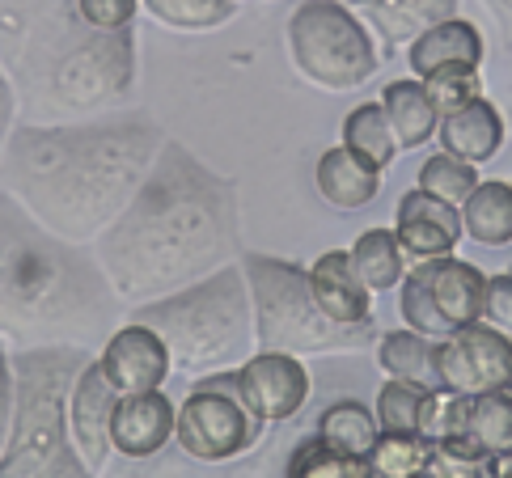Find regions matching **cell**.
Masks as SVG:
<instances>
[{
	"mask_svg": "<svg viewBox=\"0 0 512 478\" xmlns=\"http://www.w3.org/2000/svg\"><path fill=\"white\" fill-rule=\"evenodd\" d=\"M242 242L237 182L166 136L149 178L94 237V259L132 309L233 263Z\"/></svg>",
	"mask_w": 512,
	"mask_h": 478,
	"instance_id": "6da1fadb",
	"label": "cell"
},
{
	"mask_svg": "<svg viewBox=\"0 0 512 478\" xmlns=\"http://www.w3.org/2000/svg\"><path fill=\"white\" fill-rule=\"evenodd\" d=\"M166 132L144 110L60 123H13L0 149V182L39 225L64 242L94 237L149 178Z\"/></svg>",
	"mask_w": 512,
	"mask_h": 478,
	"instance_id": "7a4b0ae2",
	"label": "cell"
},
{
	"mask_svg": "<svg viewBox=\"0 0 512 478\" xmlns=\"http://www.w3.org/2000/svg\"><path fill=\"white\" fill-rule=\"evenodd\" d=\"M0 68L30 123L89 119L136 81V39L98 30L77 0H0Z\"/></svg>",
	"mask_w": 512,
	"mask_h": 478,
	"instance_id": "3957f363",
	"label": "cell"
},
{
	"mask_svg": "<svg viewBox=\"0 0 512 478\" xmlns=\"http://www.w3.org/2000/svg\"><path fill=\"white\" fill-rule=\"evenodd\" d=\"M123 309L94 250L56 237L0 191V339L106 343Z\"/></svg>",
	"mask_w": 512,
	"mask_h": 478,
	"instance_id": "277c9868",
	"label": "cell"
},
{
	"mask_svg": "<svg viewBox=\"0 0 512 478\" xmlns=\"http://www.w3.org/2000/svg\"><path fill=\"white\" fill-rule=\"evenodd\" d=\"M94 352L81 343H39L13 356V424L0 478L9 474H89L72 445L68 394Z\"/></svg>",
	"mask_w": 512,
	"mask_h": 478,
	"instance_id": "5b68a950",
	"label": "cell"
},
{
	"mask_svg": "<svg viewBox=\"0 0 512 478\" xmlns=\"http://www.w3.org/2000/svg\"><path fill=\"white\" fill-rule=\"evenodd\" d=\"M132 322L157 330L182 373L237 369L254 352V305L242 263H225L187 288L132 305Z\"/></svg>",
	"mask_w": 512,
	"mask_h": 478,
	"instance_id": "8992f818",
	"label": "cell"
},
{
	"mask_svg": "<svg viewBox=\"0 0 512 478\" xmlns=\"http://www.w3.org/2000/svg\"><path fill=\"white\" fill-rule=\"evenodd\" d=\"M254 305V343L288 356H360L377 343V322H335L309 292L305 267L276 254H242Z\"/></svg>",
	"mask_w": 512,
	"mask_h": 478,
	"instance_id": "52a82bcc",
	"label": "cell"
},
{
	"mask_svg": "<svg viewBox=\"0 0 512 478\" xmlns=\"http://www.w3.org/2000/svg\"><path fill=\"white\" fill-rule=\"evenodd\" d=\"M288 55L309 85L331 94L360 89L377 72L373 34L343 0H301L288 17Z\"/></svg>",
	"mask_w": 512,
	"mask_h": 478,
	"instance_id": "ba28073f",
	"label": "cell"
},
{
	"mask_svg": "<svg viewBox=\"0 0 512 478\" xmlns=\"http://www.w3.org/2000/svg\"><path fill=\"white\" fill-rule=\"evenodd\" d=\"M263 428V419L242 402L237 373H212L187 394V402H178L174 440L195 462H233L259 445Z\"/></svg>",
	"mask_w": 512,
	"mask_h": 478,
	"instance_id": "9c48e42d",
	"label": "cell"
},
{
	"mask_svg": "<svg viewBox=\"0 0 512 478\" xmlns=\"http://www.w3.org/2000/svg\"><path fill=\"white\" fill-rule=\"evenodd\" d=\"M441 377L453 394L512 390V335L491 322H466L441 339Z\"/></svg>",
	"mask_w": 512,
	"mask_h": 478,
	"instance_id": "30bf717a",
	"label": "cell"
},
{
	"mask_svg": "<svg viewBox=\"0 0 512 478\" xmlns=\"http://www.w3.org/2000/svg\"><path fill=\"white\" fill-rule=\"evenodd\" d=\"M237 390H242V402L263 424H284V419L301 415L314 381H309L301 356L259 347V356H246L237 364Z\"/></svg>",
	"mask_w": 512,
	"mask_h": 478,
	"instance_id": "8fae6325",
	"label": "cell"
},
{
	"mask_svg": "<svg viewBox=\"0 0 512 478\" xmlns=\"http://www.w3.org/2000/svg\"><path fill=\"white\" fill-rule=\"evenodd\" d=\"M98 369L119 394H144V390H161L166 385V377L174 373V360L153 326L127 318L123 326H115L106 335Z\"/></svg>",
	"mask_w": 512,
	"mask_h": 478,
	"instance_id": "7c38bea8",
	"label": "cell"
},
{
	"mask_svg": "<svg viewBox=\"0 0 512 478\" xmlns=\"http://www.w3.org/2000/svg\"><path fill=\"white\" fill-rule=\"evenodd\" d=\"M115 402H119V390L106 373L98 369V356L85 364L72 381V394H68V428H72V445L85 457L89 474L106 470L111 462V415H115Z\"/></svg>",
	"mask_w": 512,
	"mask_h": 478,
	"instance_id": "4fadbf2b",
	"label": "cell"
},
{
	"mask_svg": "<svg viewBox=\"0 0 512 478\" xmlns=\"http://www.w3.org/2000/svg\"><path fill=\"white\" fill-rule=\"evenodd\" d=\"M394 233L402 250H407V259L424 263V259H445V254L457 250L462 242V208L445 204V199H436L428 191H407L398 199V216H394Z\"/></svg>",
	"mask_w": 512,
	"mask_h": 478,
	"instance_id": "5bb4252c",
	"label": "cell"
},
{
	"mask_svg": "<svg viewBox=\"0 0 512 478\" xmlns=\"http://www.w3.org/2000/svg\"><path fill=\"white\" fill-rule=\"evenodd\" d=\"M174 419L178 402H170L161 390L144 394H119L115 415H111V445L123 457H153L174 440Z\"/></svg>",
	"mask_w": 512,
	"mask_h": 478,
	"instance_id": "9a60e30c",
	"label": "cell"
},
{
	"mask_svg": "<svg viewBox=\"0 0 512 478\" xmlns=\"http://www.w3.org/2000/svg\"><path fill=\"white\" fill-rule=\"evenodd\" d=\"M415 271H419V280H424V288H428L436 314H441L453 330L483 318L487 275L474 267V263L457 259V254H445V259H424V263H415Z\"/></svg>",
	"mask_w": 512,
	"mask_h": 478,
	"instance_id": "2e32d148",
	"label": "cell"
},
{
	"mask_svg": "<svg viewBox=\"0 0 512 478\" xmlns=\"http://www.w3.org/2000/svg\"><path fill=\"white\" fill-rule=\"evenodd\" d=\"M504 136H508L504 110L491 98H483V94L474 102H466V106L449 110V115H441V127H436L441 149L470 161V165H483V161L496 157L504 149Z\"/></svg>",
	"mask_w": 512,
	"mask_h": 478,
	"instance_id": "e0dca14e",
	"label": "cell"
},
{
	"mask_svg": "<svg viewBox=\"0 0 512 478\" xmlns=\"http://www.w3.org/2000/svg\"><path fill=\"white\" fill-rule=\"evenodd\" d=\"M309 275V292L322 305V314H331L335 322H364L373 318V288L360 280V271L352 267L347 250H326L314 259Z\"/></svg>",
	"mask_w": 512,
	"mask_h": 478,
	"instance_id": "ac0fdd59",
	"label": "cell"
},
{
	"mask_svg": "<svg viewBox=\"0 0 512 478\" xmlns=\"http://www.w3.org/2000/svg\"><path fill=\"white\" fill-rule=\"evenodd\" d=\"M314 182H318V195L326 199L331 208L339 212H360L369 208L377 191H381V170L369 165L364 157H356L347 144H335L326 149L314 165Z\"/></svg>",
	"mask_w": 512,
	"mask_h": 478,
	"instance_id": "d6986e66",
	"label": "cell"
},
{
	"mask_svg": "<svg viewBox=\"0 0 512 478\" xmlns=\"http://www.w3.org/2000/svg\"><path fill=\"white\" fill-rule=\"evenodd\" d=\"M483 34L474 22H466V17H445V22H436L428 26L419 39L407 43V64L419 81L428 77V72L436 68H445V64H470V68H479L483 64Z\"/></svg>",
	"mask_w": 512,
	"mask_h": 478,
	"instance_id": "ffe728a7",
	"label": "cell"
},
{
	"mask_svg": "<svg viewBox=\"0 0 512 478\" xmlns=\"http://www.w3.org/2000/svg\"><path fill=\"white\" fill-rule=\"evenodd\" d=\"M377 364L398 381L424 385V390H445L441 377V339H428L411 326H398L377 335Z\"/></svg>",
	"mask_w": 512,
	"mask_h": 478,
	"instance_id": "44dd1931",
	"label": "cell"
},
{
	"mask_svg": "<svg viewBox=\"0 0 512 478\" xmlns=\"http://www.w3.org/2000/svg\"><path fill=\"white\" fill-rule=\"evenodd\" d=\"M457 9H462V0H360L364 22L373 26V34H381V43L390 51L407 47L428 26L445 22Z\"/></svg>",
	"mask_w": 512,
	"mask_h": 478,
	"instance_id": "7402d4cb",
	"label": "cell"
},
{
	"mask_svg": "<svg viewBox=\"0 0 512 478\" xmlns=\"http://www.w3.org/2000/svg\"><path fill=\"white\" fill-rule=\"evenodd\" d=\"M381 110L394 127V140H398V153L407 149H424V144L436 136L441 127V110L432 106L428 89L419 77H407V81H390L381 89Z\"/></svg>",
	"mask_w": 512,
	"mask_h": 478,
	"instance_id": "603a6c76",
	"label": "cell"
},
{
	"mask_svg": "<svg viewBox=\"0 0 512 478\" xmlns=\"http://www.w3.org/2000/svg\"><path fill=\"white\" fill-rule=\"evenodd\" d=\"M462 233L470 242L504 250L512 246V182H479L462 204Z\"/></svg>",
	"mask_w": 512,
	"mask_h": 478,
	"instance_id": "cb8c5ba5",
	"label": "cell"
},
{
	"mask_svg": "<svg viewBox=\"0 0 512 478\" xmlns=\"http://www.w3.org/2000/svg\"><path fill=\"white\" fill-rule=\"evenodd\" d=\"M352 267L360 271V280L369 284L373 292H394L407 275V250H402L394 229H364L352 242Z\"/></svg>",
	"mask_w": 512,
	"mask_h": 478,
	"instance_id": "d4e9b609",
	"label": "cell"
},
{
	"mask_svg": "<svg viewBox=\"0 0 512 478\" xmlns=\"http://www.w3.org/2000/svg\"><path fill=\"white\" fill-rule=\"evenodd\" d=\"M318 436L326 445H335L339 453L364 457L373 449V440L381 436V424H377V411L364 407L360 398H339L318 415Z\"/></svg>",
	"mask_w": 512,
	"mask_h": 478,
	"instance_id": "484cf974",
	"label": "cell"
},
{
	"mask_svg": "<svg viewBox=\"0 0 512 478\" xmlns=\"http://www.w3.org/2000/svg\"><path fill=\"white\" fill-rule=\"evenodd\" d=\"M343 144H347V149H352L356 157H364L369 165H377V170L394 165L398 140H394V127H390V119H386V110H381V102H360L352 115L343 119Z\"/></svg>",
	"mask_w": 512,
	"mask_h": 478,
	"instance_id": "4316f807",
	"label": "cell"
},
{
	"mask_svg": "<svg viewBox=\"0 0 512 478\" xmlns=\"http://www.w3.org/2000/svg\"><path fill=\"white\" fill-rule=\"evenodd\" d=\"M432 440L424 432H381L373 449L364 453L369 478H411L428 470Z\"/></svg>",
	"mask_w": 512,
	"mask_h": 478,
	"instance_id": "83f0119b",
	"label": "cell"
},
{
	"mask_svg": "<svg viewBox=\"0 0 512 478\" xmlns=\"http://www.w3.org/2000/svg\"><path fill=\"white\" fill-rule=\"evenodd\" d=\"M432 398H436V390H424V385H411V381L390 377L377 390V407H373L381 432H424L428 411H432Z\"/></svg>",
	"mask_w": 512,
	"mask_h": 478,
	"instance_id": "f1b7e54d",
	"label": "cell"
},
{
	"mask_svg": "<svg viewBox=\"0 0 512 478\" xmlns=\"http://www.w3.org/2000/svg\"><path fill=\"white\" fill-rule=\"evenodd\" d=\"M161 26L170 30H187V34H204L216 30L237 17V0H140Z\"/></svg>",
	"mask_w": 512,
	"mask_h": 478,
	"instance_id": "f546056e",
	"label": "cell"
},
{
	"mask_svg": "<svg viewBox=\"0 0 512 478\" xmlns=\"http://www.w3.org/2000/svg\"><path fill=\"white\" fill-rule=\"evenodd\" d=\"M415 187L436 195V199H445V204H453V208H462L470 199V191L479 187V170H474L470 161L453 157V153H432L415 170Z\"/></svg>",
	"mask_w": 512,
	"mask_h": 478,
	"instance_id": "4dcf8cb0",
	"label": "cell"
},
{
	"mask_svg": "<svg viewBox=\"0 0 512 478\" xmlns=\"http://www.w3.org/2000/svg\"><path fill=\"white\" fill-rule=\"evenodd\" d=\"M288 474H297V478H364L369 466H364V457L339 453L335 445H326V440L314 432V436H305L301 445L292 449Z\"/></svg>",
	"mask_w": 512,
	"mask_h": 478,
	"instance_id": "1f68e13d",
	"label": "cell"
},
{
	"mask_svg": "<svg viewBox=\"0 0 512 478\" xmlns=\"http://www.w3.org/2000/svg\"><path fill=\"white\" fill-rule=\"evenodd\" d=\"M466 432L479 440L487 453L512 445V390H487L470 398V424Z\"/></svg>",
	"mask_w": 512,
	"mask_h": 478,
	"instance_id": "d6a6232c",
	"label": "cell"
},
{
	"mask_svg": "<svg viewBox=\"0 0 512 478\" xmlns=\"http://www.w3.org/2000/svg\"><path fill=\"white\" fill-rule=\"evenodd\" d=\"M424 89H428L432 106L441 110V115H449V110L466 106L483 94V77H479V68H470V64H445V68L428 72Z\"/></svg>",
	"mask_w": 512,
	"mask_h": 478,
	"instance_id": "836d02e7",
	"label": "cell"
},
{
	"mask_svg": "<svg viewBox=\"0 0 512 478\" xmlns=\"http://www.w3.org/2000/svg\"><path fill=\"white\" fill-rule=\"evenodd\" d=\"M487 449L474 440L470 432H457V436H441L432 440V453H428V470L424 474H483L487 470Z\"/></svg>",
	"mask_w": 512,
	"mask_h": 478,
	"instance_id": "e575fe53",
	"label": "cell"
},
{
	"mask_svg": "<svg viewBox=\"0 0 512 478\" xmlns=\"http://www.w3.org/2000/svg\"><path fill=\"white\" fill-rule=\"evenodd\" d=\"M398 309H402V322H407L411 330H419V335H428V339H445L453 330L441 314H436V305H432L428 288H424V280H419L415 267L402 275V284H398Z\"/></svg>",
	"mask_w": 512,
	"mask_h": 478,
	"instance_id": "d590c367",
	"label": "cell"
},
{
	"mask_svg": "<svg viewBox=\"0 0 512 478\" xmlns=\"http://www.w3.org/2000/svg\"><path fill=\"white\" fill-rule=\"evenodd\" d=\"M466 424H470V394L436 390L432 411H428V424H424V436H428V440L457 436V432H466Z\"/></svg>",
	"mask_w": 512,
	"mask_h": 478,
	"instance_id": "8d00e7d4",
	"label": "cell"
},
{
	"mask_svg": "<svg viewBox=\"0 0 512 478\" xmlns=\"http://www.w3.org/2000/svg\"><path fill=\"white\" fill-rule=\"evenodd\" d=\"M81 17L98 30H127L140 13V0H77Z\"/></svg>",
	"mask_w": 512,
	"mask_h": 478,
	"instance_id": "74e56055",
	"label": "cell"
},
{
	"mask_svg": "<svg viewBox=\"0 0 512 478\" xmlns=\"http://www.w3.org/2000/svg\"><path fill=\"white\" fill-rule=\"evenodd\" d=\"M483 322H491L504 335H512V271L487 275V297H483Z\"/></svg>",
	"mask_w": 512,
	"mask_h": 478,
	"instance_id": "f35d334b",
	"label": "cell"
},
{
	"mask_svg": "<svg viewBox=\"0 0 512 478\" xmlns=\"http://www.w3.org/2000/svg\"><path fill=\"white\" fill-rule=\"evenodd\" d=\"M9 424H13V356L5 352V339H0V453H5Z\"/></svg>",
	"mask_w": 512,
	"mask_h": 478,
	"instance_id": "ab89813d",
	"label": "cell"
},
{
	"mask_svg": "<svg viewBox=\"0 0 512 478\" xmlns=\"http://www.w3.org/2000/svg\"><path fill=\"white\" fill-rule=\"evenodd\" d=\"M13 115H17V94H13V81L5 77V68H0V149H5V140L13 132Z\"/></svg>",
	"mask_w": 512,
	"mask_h": 478,
	"instance_id": "60d3db41",
	"label": "cell"
},
{
	"mask_svg": "<svg viewBox=\"0 0 512 478\" xmlns=\"http://www.w3.org/2000/svg\"><path fill=\"white\" fill-rule=\"evenodd\" d=\"M483 474H496V478H512V445H504V449H496L487 457V470Z\"/></svg>",
	"mask_w": 512,
	"mask_h": 478,
	"instance_id": "b9f144b4",
	"label": "cell"
},
{
	"mask_svg": "<svg viewBox=\"0 0 512 478\" xmlns=\"http://www.w3.org/2000/svg\"><path fill=\"white\" fill-rule=\"evenodd\" d=\"M483 5L491 9V17H496V22L504 26V34L512 39V0H483Z\"/></svg>",
	"mask_w": 512,
	"mask_h": 478,
	"instance_id": "7bdbcfd3",
	"label": "cell"
},
{
	"mask_svg": "<svg viewBox=\"0 0 512 478\" xmlns=\"http://www.w3.org/2000/svg\"><path fill=\"white\" fill-rule=\"evenodd\" d=\"M508 119H512V94H508Z\"/></svg>",
	"mask_w": 512,
	"mask_h": 478,
	"instance_id": "ee69618b",
	"label": "cell"
},
{
	"mask_svg": "<svg viewBox=\"0 0 512 478\" xmlns=\"http://www.w3.org/2000/svg\"><path fill=\"white\" fill-rule=\"evenodd\" d=\"M237 5H242V0H237Z\"/></svg>",
	"mask_w": 512,
	"mask_h": 478,
	"instance_id": "f6af8a7d",
	"label": "cell"
}]
</instances>
